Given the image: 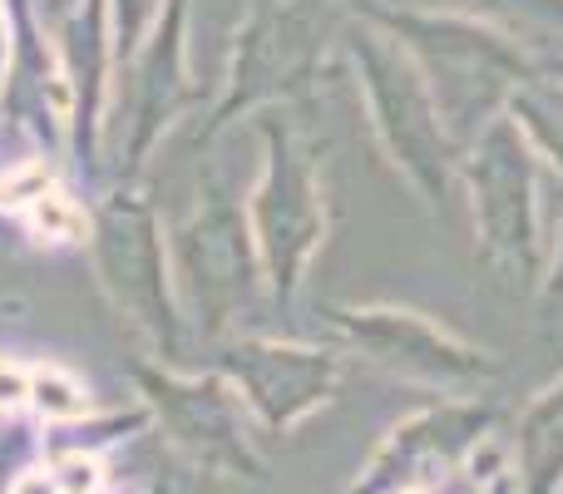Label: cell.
Here are the masks:
<instances>
[{"instance_id":"6da1fadb","label":"cell","mask_w":563,"mask_h":494,"mask_svg":"<svg viewBox=\"0 0 563 494\" xmlns=\"http://www.w3.org/2000/svg\"><path fill=\"white\" fill-rule=\"evenodd\" d=\"M361 20L380 25L406 45L416 69L426 75L435 109L445 119V134L465 154L489 119L509 109V95L534 75V59L509 40L505 30L479 25L455 10H420V6H386V0H351Z\"/></svg>"},{"instance_id":"7a4b0ae2","label":"cell","mask_w":563,"mask_h":494,"mask_svg":"<svg viewBox=\"0 0 563 494\" xmlns=\"http://www.w3.org/2000/svg\"><path fill=\"white\" fill-rule=\"evenodd\" d=\"M460 184L475 218V262L509 297H539L549 277V238L539 218L544 158L509 114L489 119L460 154Z\"/></svg>"},{"instance_id":"3957f363","label":"cell","mask_w":563,"mask_h":494,"mask_svg":"<svg viewBox=\"0 0 563 494\" xmlns=\"http://www.w3.org/2000/svg\"><path fill=\"white\" fill-rule=\"evenodd\" d=\"M341 40H346L351 65L361 75L371 129H376L386 158L416 188L420 204L430 213H440L460 184V149L445 134V119H440L426 75L416 69V59L406 55V45L396 35H386L380 25H371L361 15L341 30Z\"/></svg>"},{"instance_id":"277c9868","label":"cell","mask_w":563,"mask_h":494,"mask_svg":"<svg viewBox=\"0 0 563 494\" xmlns=\"http://www.w3.org/2000/svg\"><path fill=\"white\" fill-rule=\"evenodd\" d=\"M263 139L267 174L253 198V238L277 307H291L301 272L311 267L317 248L327 243V184H321L317 154L301 144L297 129L282 114L263 119Z\"/></svg>"},{"instance_id":"5b68a950","label":"cell","mask_w":563,"mask_h":494,"mask_svg":"<svg viewBox=\"0 0 563 494\" xmlns=\"http://www.w3.org/2000/svg\"><path fill=\"white\" fill-rule=\"evenodd\" d=\"M139 391L148 396L168 440L198 470H208L213 480H253V485L267 480V460L257 455L247 406L223 371L218 376H174V371L139 366Z\"/></svg>"},{"instance_id":"8992f818","label":"cell","mask_w":563,"mask_h":494,"mask_svg":"<svg viewBox=\"0 0 563 494\" xmlns=\"http://www.w3.org/2000/svg\"><path fill=\"white\" fill-rule=\"evenodd\" d=\"M321 317L361 351L371 356L380 371L416 386H435V391H470L479 381H495L499 356L475 341H465L460 331L440 327L435 317L410 307H327Z\"/></svg>"},{"instance_id":"52a82bcc","label":"cell","mask_w":563,"mask_h":494,"mask_svg":"<svg viewBox=\"0 0 563 494\" xmlns=\"http://www.w3.org/2000/svg\"><path fill=\"white\" fill-rule=\"evenodd\" d=\"M327 35H331L327 0H273V6L257 10L247 20V30L238 35L233 85H228V99L218 105V119L208 124V134L223 129L238 109L307 95L311 79H317Z\"/></svg>"},{"instance_id":"ba28073f","label":"cell","mask_w":563,"mask_h":494,"mask_svg":"<svg viewBox=\"0 0 563 494\" xmlns=\"http://www.w3.org/2000/svg\"><path fill=\"white\" fill-rule=\"evenodd\" d=\"M257 238L243 208L223 184H208V198L184 228H178V272H184L188 301H194L203 337H223L257 292Z\"/></svg>"},{"instance_id":"9c48e42d","label":"cell","mask_w":563,"mask_h":494,"mask_svg":"<svg viewBox=\"0 0 563 494\" xmlns=\"http://www.w3.org/2000/svg\"><path fill=\"white\" fill-rule=\"evenodd\" d=\"M499 426V406L489 400H440L416 416L396 420L376 446L366 470L346 494H406L440 490Z\"/></svg>"},{"instance_id":"30bf717a","label":"cell","mask_w":563,"mask_h":494,"mask_svg":"<svg viewBox=\"0 0 563 494\" xmlns=\"http://www.w3.org/2000/svg\"><path fill=\"white\" fill-rule=\"evenodd\" d=\"M218 371L238 386L243 406L257 416V426L273 436H291L301 420H311L321 406H331L341 386V356L297 341H228L218 351Z\"/></svg>"},{"instance_id":"8fae6325","label":"cell","mask_w":563,"mask_h":494,"mask_svg":"<svg viewBox=\"0 0 563 494\" xmlns=\"http://www.w3.org/2000/svg\"><path fill=\"white\" fill-rule=\"evenodd\" d=\"M95 252H99L104 287L119 301V311H129L154 337V347L164 356H178L184 327H178L174 301H168L164 248H158L154 213L144 204H134V198H114L95 223Z\"/></svg>"},{"instance_id":"7c38bea8","label":"cell","mask_w":563,"mask_h":494,"mask_svg":"<svg viewBox=\"0 0 563 494\" xmlns=\"http://www.w3.org/2000/svg\"><path fill=\"white\" fill-rule=\"evenodd\" d=\"M519 494H563V381L544 386L515 426Z\"/></svg>"},{"instance_id":"4fadbf2b","label":"cell","mask_w":563,"mask_h":494,"mask_svg":"<svg viewBox=\"0 0 563 494\" xmlns=\"http://www.w3.org/2000/svg\"><path fill=\"white\" fill-rule=\"evenodd\" d=\"M184 15L188 0H168V25L158 30V45L144 65V85H139V134H134V164L144 158L148 139L174 119V109L188 99L184 75Z\"/></svg>"},{"instance_id":"5bb4252c","label":"cell","mask_w":563,"mask_h":494,"mask_svg":"<svg viewBox=\"0 0 563 494\" xmlns=\"http://www.w3.org/2000/svg\"><path fill=\"white\" fill-rule=\"evenodd\" d=\"M509 119L525 129L534 154L549 164V174L563 184V79L549 69H534L525 85L509 95Z\"/></svg>"},{"instance_id":"9a60e30c","label":"cell","mask_w":563,"mask_h":494,"mask_svg":"<svg viewBox=\"0 0 563 494\" xmlns=\"http://www.w3.org/2000/svg\"><path fill=\"white\" fill-rule=\"evenodd\" d=\"M435 10H455L479 25H495L509 40H563V0H435Z\"/></svg>"},{"instance_id":"2e32d148","label":"cell","mask_w":563,"mask_h":494,"mask_svg":"<svg viewBox=\"0 0 563 494\" xmlns=\"http://www.w3.org/2000/svg\"><path fill=\"white\" fill-rule=\"evenodd\" d=\"M435 494H519V470H515V455L505 450V440L489 436L455 475L445 480Z\"/></svg>"},{"instance_id":"e0dca14e","label":"cell","mask_w":563,"mask_h":494,"mask_svg":"<svg viewBox=\"0 0 563 494\" xmlns=\"http://www.w3.org/2000/svg\"><path fill=\"white\" fill-rule=\"evenodd\" d=\"M544 307H563V184L554 178V228H549V277L539 287Z\"/></svg>"},{"instance_id":"ac0fdd59","label":"cell","mask_w":563,"mask_h":494,"mask_svg":"<svg viewBox=\"0 0 563 494\" xmlns=\"http://www.w3.org/2000/svg\"><path fill=\"white\" fill-rule=\"evenodd\" d=\"M148 6H154V0H129V10H124V45H134V35H139V25H144Z\"/></svg>"},{"instance_id":"d6986e66","label":"cell","mask_w":563,"mask_h":494,"mask_svg":"<svg viewBox=\"0 0 563 494\" xmlns=\"http://www.w3.org/2000/svg\"><path fill=\"white\" fill-rule=\"evenodd\" d=\"M539 69H549V75H559V79H563V55H549V59H539Z\"/></svg>"},{"instance_id":"ffe728a7","label":"cell","mask_w":563,"mask_h":494,"mask_svg":"<svg viewBox=\"0 0 563 494\" xmlns=\"http://www.w3.org/2000/svg\"><path fill=\"white\" fill-rule=\"evenodd\" d=\"M406 494H435V490H406Z\"/></svg>"}]
</instances>
